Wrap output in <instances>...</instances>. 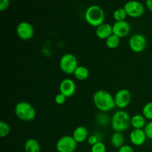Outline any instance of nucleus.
<instances>
[{
    "label": "nucleus",
    "instance_id": "obj_7",
    "mask_svg": "<svg viewBox=\"0 0 152 152\" xmlns=\"http://www.w3.org/2000/svg\"><path fill=\"white\" fill-rule=\"evenodd\" d=\"M123 8L126 10L129 16L132 18H140L144 14L145 7L144 5L139 1L131 0L125 4Z\"/></svg>",
    "mask_w": 152,
    "mask_h": 152
},
{
    "label": "nucleus",
    "instance_id": "obj_24",
    "mask_svg": "<svg viewBox=\"0 0 152 152\" xmlns=\"http://www.w3.org/2000/svg\"><path fill=\"white\" fill-rule=\"evenodd\" d=\"M107 148L105 143L102 141H99L95 145H92L91 148V152H106Z\"/></svg>",
    "mask_w": 152,
    "mask_h": 152
},
{
    "label": "nucleus",
    "instance_id": "obj_17",
    "mask_svg": "<svg viewBox=\"0 0 152 152\" xmlns=\"http://www.w3.org/2000/svg\"><path fill=\"white\" fill-rule=\"evenodd\" d=\"M24 148L25 152H41V145L39 142L34 138L27 140Z\"/></svg>",
    "mask_w": 152,
    "mask_h": 152
},
{
    "label": "nucleus",
    "instance_id": "obj_27",
    "mask_svg": "<svg viewBox=\"0 0 152 152\" xmlns=\"http://www.w3.org/2000/svg\"><path fill=\"white\" fill-rule=\"evenodd\" d=\"M99 141H100V140H99L98 137L95 134H92V135H91V136H89L88 138V140H87L88 143L90 145H91V146L92 145H95V144H96V142H99Z\"/></svg>",
    "mask_w": 152,
    "mask_h": 152
},
{
    "label": "nucleus",
    "instance_id": "obj_3",
    "mask_svg": "<svg viewBox=\"0 0 152 152\" xmlns=\"http://www.w3.org/2000/svg\"><path fill=\"white\" fill-rule=\"evenodd\" d=\"M85 19L89 25L97 28L104 23L105 12L99 5H91L85 12Z\"/></svg>",
    "mask_w": 152,
    "mask_h": 152
},
{
    "label": "nucleus",
    "instance_id": "obj_19",
    "mask_svg": "<svg viewBox=\"0 0 152 152\" xmlns=\"http://www.w3.org/2000/svg\"><path fill=\"white\" fill-rule=\"evenodd\" d=\"M74 75L76 77V79L80 80V81H83V80H86V79L88 78L89 71L86 67L79 65L76 71H74Z\"/></svg>",
    "mask_w": 152,
    "mask_h": 152
},
{
    "label": "nucleus",
    "instance_id": "obj_5",
    "mask_svg": "<svg viewBox=\"0 0 152 152\" xmlns=\"http://www.w3.org/2000/svg\"><path fill=\"white\" fill-rule=\"evenodd\" d=\"M77 58L72 53H65L62 55L59 60V68L65 74L71 75L74 74V71L78 67Z\"/></svg>",
    "mask_w": 152,
    "mask_h": 152
},
{
    "label": "nucleus",
    "instance_id": "obj_30",
    "mask_svg": "<svg viewBox=\"0 0 152 152\" xmlns=\"http://www.w3.org/2000/svg\"><path fill=\"white\" fill-rule=\"evenodd\" d=\"M145 4H146V7H148V10L152 12V0H146Z\"/></svg>",
    "mask_w": 152,
    "mask_h": 152
},
{
    "label": "nucleus",
    "instance_id": "obj_20",
    "mask_svg": "<svg viewBox=\"0 0 152 152\" xmlns=\"http://www.w3.org/2000/svg\"><path fill=\"white\" fill-rule=\"evenodd\" d=\"M120 44V38L117 37L114 34L110 36L106 40H105V45L107 47L110 49H115L119 47Z\"/></svg>",
    "mask_w": 152,
    "mask_h": 152
},
{
    "label": "nucleus",
    "instance_id": "obj_4",
    "mask_svg": "<svg viewBox=\"0 0 152 152\" xmlns=\"http://www.w3.org/2000/svg\"><path fill=\"white\" fill-rule=\"evenodd\" d=\"M14 112L19 120L25 122L32 121L37 115L35 108L31 103L25 101H21L16 104Z\"/></svg>",
    "mask_w": 152,
    "mask_h": 152
},
{
    "label": "nucleus",
    "instance_id": "obj_11",
    "mask_svg": "<svg viewBox=\"0 0 152 152\" xmlns=\"http://www.w3.org/2000/svg\"><path fill=\"white\" fill-rule=\"evenodd\" d=\"M77 90L76 83L70 78H65L60 83L59 86V93L63 94L67 98L71 97L75 94Z\"/></svg>",
    "mask_w": 152,
    "mask_h": 152
},
{
    "label": "nucleus",
    "instance_id": "obj_21",
    "mask_svg": "<svg viewBox=\"0 0 152 152\" xmlns=\"http://www.w3.org/2000/svg\"><path fill=\"white\" fill-rule=\"evenodd\" d=\"M128 16L126 10L123 7L116 9L113 13V17H114L115 22H120V21L126 20V17Z\"/></svg>",
    "mask_w": 152,
    "mask_h": 152
},
{
    "label": "nucleus",
    "instance_id": "obj_10",
    "mask_svg": "<svg viewBox=\"0 0 152 152\" xmlns=\"http://www.w3.org/2000/svg\"><path fill=\"white\" fill-rule=\"evenodd\" d=\"M16 34L20 39L27 41L34 37V28L30 22H21L16 27Z\"/></svg>",
    "mask_w": 152,
    "mask_h": 152
},
{
    "label": "nucleus",
    "instance_id": "obj_2",
    "mask_svg": "<svg viewBox=\"0 0 152 152\" xmlns=\"http://www.w3.org/2000/svg\"><path fill=\"white\" fill-rule=\"evenodd\" d=\"M131 116L128 112L123 110L117 111L113 114L111 120V128L114 132H126L130 128Z\"/></svg>",
    "mask_w": 152,
    "mask_h": 152
},
{
    "label": "nucleus",
    "instance_id": "obj_8",
    "mask_svg": "<svg viewBox=\"0 0 152 152\" xmlns=\"http://www.w3.org/2000/svg\"><path fill=\"white\" fill-rule=\"evenodd\" d=\"M147 45V39L144 35L141 34H135L131 37L129 41V46L134 53H141L145 49Z\"/></svg>",
    "mask_w": 152,
    "mask_h": 152
},
{
    "label": "nucleus",
    "instance_id": "obj_12",
    "mask_svg": "<svg viewBox=\"0 0 152 152\" xmlns=\"http://www.w3.org/2000/svg\"><path fill=\"white\" fill-rule=\"evenodd\" d=\"M113 27V34L118 37L119 38H124L126 37L131 31V25L127 21H120L115 22Z\"/></svg>",
    "mask_w": 152,
    "mask_h": 152
},
{
    "label": "nucleus",
    "instance_id": "obj_14",
    "mask_svg": "<svg viewBox=\"0 0 152 152\" xmlns=\"http://www.w3.org/2000/svg\"><path fill=\"white\" fill-rule=\"evenodd\" d=\"M96 36L99 39L106 40L108 37L113 34V27L111 24L105 23L102 24L101 25L96 28L95 31Z\"/></svg>",
    "mask_w": 152,
    "mask_h": 152
},
{
    "label": "nucleus",
    "instance_id": "obj_23",
    "mask_svg": "<svg viewBox=\"0 0 152 152\" xmlns=\"http://www.w3.org/2000/svg\"><path fill=\"white\" fill-rule=\"evenodd\" d=\"M10 133V127L6 122L1 120L0 122V136L1 137H6Z\"/></svg>",
    "mask_w": 152,
    "mask_h": 152
},
{
    "label": "nucleus",
    "instance_id": "obj_6",
    "mask_svg": "<svg viewBox=\"0 0 152 152\" xmlns=\"http://www.w3.org/2000/svg\"><path fill=\"white\" fill-rule=\"evenodd\" d=\"M77 144L72 136L65 135L58 140L56 149L58 152H74L77 148Z\"/></svg>",
    "mask_w": 152,
    "mask_h": 152
},
{
    "label": "nucleus",
    "instance_id": "obj_28",
    "mask_svg": "<svg viewBox=\"0 0 152 152\" xmlns=\"http://www.w3.org/2000/svg\"><path fill=\"white\" fill-rule=\"evenodd\" d=\"M10 5V0H0V10L4 11L8 8Z\"/></svg>",
    "mask_w": 152,
    "mask_h": 152
},
{
    "label": "nucleus",
    "instance_id": "obj_15",
    "mask_svg": "<svg viewBox=\"0 0 152 152\" xmlns=\"http://www.w3.org/2000/svg\"><path fill=\"white\" fill-rule=\"evenodd\" d=\"M72 137L77 143H82L87 140L88 138V131L85 126H78L74 129Z\"/></svg>",
    "mask_w": 152,
    "mask_h": 152
},
{
    "label": "nucleus",
    "instance_id": "obj_13",
    "mask_svg": "<svg viewBox=\"0 0 152 152\" xmlns=\"http://www.w3.org/2000/svg\"><path fill=\"white\" fill-rule=\"evenodd\" d=\"M130 141L134 145L140 146L145 142L147 139L144 129H133L129 135Z\"/></svg>",
    "mask_w": 152,
    "mask_h": 152
},
{
    "label": "nucleus",
    "instance_id": "obj_18",
    "mask_svg": "<svg viewBox=\"0 0 152 152\" xmlns=\"http://www.w3.org/2000/svg\"><path fill=\"white\" fill-rule=\"evenodd\" d=\"M111 143L114 148H120L125 145V137L122 132H114L111 137Z\"/></svg>",
    "mask_w": 152,
    "mask_h": 152
},
{
    "label": "nucleus",
    "instance_id": "obj_26",
    "mask_svg": "<svg viewBox=\"0 0 152 152\" xmlns=\"http://www.w3.org/2000/svg\"><path fill=\"white\" fill-rule=\"evenodd\" d=\"M66 99H67L66 96H64L63 94L59 93L56 95V96H55L54 98V100H55V102H56L57 105H63V104L66 102Z\"/></svg>",
    "mask_w": 152,
    "mask_h": 152
},
{
    "label": "nucleus",
    "instance_id": "obj_9",
    "mask_svg": "<svg viewBox=\"0 0 152 152\" xmlns=\"http://www.w3.org/2000/svg\"><path fill=\"white\" fill-rule=\"evenodd\" d=\"M116 107L124 109L127 108L132 101V94L128 89L123 88L119 90L114 95Z\"/></svg>",
    "mask_w": 152,
    "mask_h": 152
},
{
    "label": "nucleus",
    "instance_id": "obj_29",
    "mask_svg": "<svg viewBox=\"0 0 152 152\" xmlns=\"http://www.w3.org/2000/svg\"><path fill=\"white\" fill-rule=\"evenodd\" d=\"M118 152H134L133 148L129 145H123L118 149Z\"/></svg>",
    "mask_w": 152,
    "mask_h": 152
},
{
    "label": "nucleus",
    "instance_id": "obj_25",
    "mask_svg": "<svg viewBox=\"0 0 152 152\" xmlns=\"http://www.w3.org/2000/svg\"><path fill=\"white\" fill-rule=\"evenodd\" d=\"M144 131H145L147 138L149 140H152V120L146 123L145 128H144Z\"/></svg>",
    "mask_w": 152,
    "mask_h": 152
},
{
    "label": "nucleus",
    "instance_id": "obj_16",
    "mask_svg": "<svg viewBox=\"0 0 152 152\" xmlns=\"http://www.w3.org/2000/svg\"><path fill=\"white\" fill-rule=\"evenodd\" d=\"M146 125V119L142 114H135L131 119V126L134 129H144Z\"/></svg>",
    "mask_w": 152,
    "mask_h": 152
},
{
    "label": "nucleus",
    "instance_id": "obj_1",
    "mask_svg": "<svg viewBox=\"0 0 152 152\" xmlns=\"http://www.w3.org/2000/svg\"><path fill=\"white\" fill-rule=\"evenodd\" d=\"M95 107L102 112H108L116 107L114 96L105 90H98L93 96Z\"/></svg>",
    "mask_w": 152,
    "mask_h": 152
},
{
    "label": "nucleus",
    "instance_id": "obj_22",
    "mask_svg": "<svg viewBox=\"0 0 152 152\" xmlns=\"http://www.w3.org/2000/svg\"><path fill=\"white\" fill-rule=\"evenodd\" d=\"M142 115L146 120H152V102L145 104L142 108Z\"/></svg>",
    "mask_w": 152,
    "mask_h": 152
}]
</instances>
